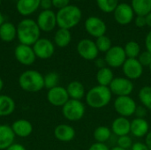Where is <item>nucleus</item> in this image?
I'll use <instances>...</instances> for the list:
<instances>
[{"mask_svg": "<svg viewBox=\"0 0 151 150\" xmlns=\"http://www.w3.org/2000/svg\"><path fill=\"white\" fill-rule=\"evenodd\" d=\"M112 94L109 87L95 86L91 88L85 95V101L88 107L99 110L106 107L111 101Z\"/></svg>", "mask_w": 151, "mask_h": 150, "instance_id": "nucleus-1", "label": "nucleus"}, {"mask_svg": "<svg viewBox=\"0 0 151 150\" xmlns=\"http://www.w3.org/2000/svg\"><path fill=\"white\" fill-rule=\"evenodd\" d=\"M40 32L37 23L30 19L21 20L17 27V37L20 44L34 45L40 39Z\"/></svg>", "mask_w": 151, "mask_h": 150, "instance_id": "nucleus-2", "label": "nucleus"}, {"mask_svg": "<svg viewBox=\"0 0 151 150\" xmlns=\"http://www.w3.org/2000/svg\"><path fill=\"white\" fill-rule=\"evenodd\" d=\"M81 11L75 5H67L60 9L56 14L57 25L59 28L71 29L77 26L81 19Z\"/></svg>", "mask_w": 151, "mask_h": 150, "instance_id": "nucleus-3", "label": "nucleus"}, {"mask_svg": "<svg viewBox=\"0 0 151 150\" xmlns=\"http://www.w3.org/2000/svg\"><path fill=\"white\" fill-rule=\"evenodd\" d=\"M19 87L27 92L36 93L44 88L43 75L35 70H27L19 77Z\"/></svg>", "mask_w": 151, "mask_h": 150, "instance_id": "nucleus-4", "label": "nucleus"}, {"mask_svg": "<svg viewBox=\"0 0 151 150\" xmlns=\"http://www.w3.org/2000/svg\"><path fill=\"white\" fill-rule=\"evenodd\" d=\"M86 112L85 104L80 100L70 99L63 107L62 114L64 118L69 121H79L81 120Z\"/></svg>", "mask_w": 151, "mask_h": 150, "instance_id": "nucleus-5", "label": "nucleus"}, {"mask_svg": "<svg viewBox=\"0 0 151 150\" xmlns=\"http://www.w3.org/2000/svg\"><path fill=\"white\" fill-rule=\"evenodd\" d=\"M113 107L115 111L119 114V117L124 118H129L134 115L137 103L134 101V98H132L130 95L127 96H118L116 97Z\"/></svg>", "mask_w": 151, "mask_h": 150, "instance_id": "nucleus-6", "label": "nucleus"}, {"mask_svg": "<svg viewBox=\"0 0 151 150\" xmlns=\"http://www.w3.org/2000/svg\"><path fill=\"white\" fill-rule=\"evenodd\" d=\"M109 88L112 95L118 96H127L130 95L134 88L132 80L126 77H115L111 81Z\"/></svg>", "mask_w": 151, "mask_h": 150, "instance_id": "nucleus-7", "label": "nucleus"}, {"mask_svg": "<svg viewBox=\"0 0 151 150\" xmlns=\"http://www.w3.org/2000/svg\"><path fill=\"white\" fill-rule=\"evenodd\" d=\"M127 55L124 48L121 46H112L104 55V59L107 66L110 68H119L122 67L125 61L127 60Z\"/></svg>", "mask_w": 151, "mask_h": 150, "instance_id": "nucleus-8", "label": "nucleus"}, {"mask_svg": "<svg viewBox=\"0 0 151 150\" xmlns=\"http://www.w3.org/2000/svg\"><path fill=\"white\" fill-rule=\"evenodd\" d=\"M77 52L81 57L88 61H95L99 54L96 42L90 39L81 40L77 44Z\"/></svg>", "mask_w": 151, "mask_h": 150, "instance_id": "nucleus-9", "label": "nucleus"}, {"mask_svg": "<svg viewBox=\"0 0 151 150\" xmlns=\"http://www.w3.org/2000/svg\"><path fill=\"white\" fill-rule=\"evenodd\" d=\"M143 66L138 61L137 58H127L124 65H122V71L124 77L130 80H135L142 77L143 73Z\"/></svg>", "mask_w": 151, "mask_h": 150, "instance_id": "nucleus-10", "label": "nucleus"}, {"mask_svg": "<svg viewBox=\"0 0 151 150\" xmlns=\"http://www.w3.org/2000/svg\"><path fill=\"white\" fill-rule=\"evenodd\" d=\"M47 100L53 106L63 107L70 100V97L65 88L57 86L48 91Z\"/></svg>", "mask_w": 151, "mask_h": 150, "instance_id": "nucleus-11", "label": "nucleus"}, {"mask_svg": "<svg viewBox=\"0 0 151 150\" xmlns=\"http://www.w3.org/2000/svg\"><path fill=\"white\" fill-rule=\"evenodd\" d=\"M85 29L91 36L98 38L100 36L105 35L107 27L103 19L98 17L91 16L88 17L85 21Z\"/></svg>", "mask_w": 151, "mask_h": 150, "instance_id": "nucleus-12", "label": "nucleus"}, {"mask_svg": "<svg viewBox=\"0 0 151 150\" xmlns=\"http://www.w3.org/2000/svg\"><path fill=\"white\" fill-rule=\"evenodd\" d=\"M33 50L36 57L40 59H49L55 52L54 44L46 38H40L33 45Z\"/></svg>", "mask_w": 151, "mask_h": 150, "instance_id": "nucleus-13", "label": "nucleus"}, {"mask_svg": "<svg viewBox=\"0 0 151 150\" xmlns=\"http://www.w3.org/2000/svg\"><path fill=\"white\" fill-rule=\"evenodd\" d=\"M14 56L19 63L27 66L33 65L36 59L33 47L25 44H19L15 48Z\"/></svg>", "mask_w": 151, "mask_h": 150, "instance_id": "nucleus-14", "label": "nucleus"}, {"mask_svg": "<svg viewBox=\"0 0 151 150\" xmlns=\"http://www.w3.org/2000/svg\"><path fill=\"white\" fill-rule=\"evenodd\" d=\"M114 18L115 20L120 25H127L132 22L134 19V12L132 6L127 3L119 4L117 8L115 9Z\"/></svg>", "mask_w": 151, "mask_h": 150, "instance_id": "nucleus-15", "label": "nucleus"}, {"mask_svg": "<svg viewBox=\"0 0 151 150\" xmlns=\"http://www.w3.org/2000/svg\"><path fill=\"white\" fill-rule=\"evenodd\" d=\"M36 23L40 30L43 32H50L57 25L56 14L50 10H44L38 15Z\"/></svg>", "mask_w": 151, "mask_h": 150, "instance_id": "nucleus-16", "label": "nucleus"}, {"mask_svg": "<svg viewBox=\"0 0 151 150\" xmlns=\"http://www.w3.org/2000/svg\"><path fill=\"white\" fill-rule=\"evenodd\" d=\"M130 127H131V121L127 118L119 116L112 121L111 126V130L114 135L120 137V136L129 135Z\"/></svg>", "mask_w": 151, "mask_h": 150, "instance_id": "nucleus-17", "label": "nucleus"}, {"mask_svg": "<svg viewBox=\"0 0 151 150\" xmlns=\"http://www.w3.org/2000/svg\"><path fill=\"white\" fill-rule=\"evenodd\" d=\"M150 125L146 118H135L131 121L130 133L135 138H143L150 132Z\"/></svg>", "mask_w": 151, "mask_h": 150, "instance_id": "nucleus-18", "label": "nucleus"}, {"mask_svg": "<svg viewBox=\"0 0 151 150\" xmlns=\"http://www.w3.org/2000/svg\"><path fill=\"white\" fill-rule=\"evenodd\" d=\"M76 132L74 128L66 124H60L54 129V136L57 140L62 142H69L75 138Z\"/></svg>", "mask_w": 151, "mask_h": 150, "instance_id": "nucleus-19", "label": "nucleus"}, {"mask_svg": "<svg viewBox=\"0 0 151 150\" xmlns=\"http://www.w3.org/2000/svg\"><path fill=\"white\" fill-rule=\"evenodd\" d=\"M15 136L20 137V138H26L28 137L33 133V125L30 121L20 118L15 120L12 125L11 126Z\"/></svg>", "mask_w": 151, "mask_h": 150, "instance_id": "nucleus-20", "label": "nucleus"}, {"mask_svg": "<svg viewBox=\"0 0 151 150\" xmlns=\"http://www.w3.org/2000/svg\"><path fill=\"white\" fill-rule=\"evenodd\" d=\"M15 134L10 126L0 125V150H5L14 143Z\"/></svg>", "mask_w": 151, "mask_h": 150, "instance_id": "nucleus-21", "label": "nucleus"}, {"mask_svg": "<svg viewBox=\"0 0 151 150\" xmlns=\"http://www.w3.org/2000/svg\"><path fill=\"white\" fill-rule=\"evenodd\" d=\"M65 88L70 99H73V100L81 101V99L85 97L87 93L84 85L79 80L71 81Z\"/></svg>", "mask_w": 151, "mask_h": 150, "instance_id": "nucleus-22", "label": "nucleus"}, {"mask_svg": "<svg viewBox=\"0 0 151 150\" xmlns=\"http://www.w3.org/2000/svg\"><path fill=\"white\" fill-rule=\"evenodd\" d=\"M41 0H18L17 11L23 16H27L35 11L40 6Z\"/></svg>", "mask_w": 151, "mask_h": 150, "instance_id": "nucleus-23", "label": "nucleus"}, {"mask_svg": "<svg viewBox=\"0 0 151 150\" xmlns=\"http://www.w3.org/2000/svg\"><path fill=\"white\" fill-rule=\"evenodd\" d=\"M14 100L6 95H0V117H7L15 111Z\"/></svg>", "mask_w": 151, "mask_h": 150, "instance_id": "nucleus-24", "label": "nucleus"}, {"mask_svg": "<svg viewBox=\"0 0 151 150\" xmlns=\"http://www.w3.org/2000/svg\"><path fill=\"white\" fill-rule=\"evenodd\" d=\"M114 78H115L114 73L111 68L108 66L98 69L96 75V79L98 85L104 86V87H109Z\"/></svg>", "mask_w": 151, "mask_h": 150, "instance_id": "nucleus-25", "label": "nucleus"}, {"mask_svg": "<svg viewBox=\"0 0 151 150\" xmlns=\"http://www.w3.org/2000/svg\"><path fill=\"white\" fill-rule=\"evenodd\" d=\"M17 36V28L11 22H4L0 27V39L3 42H10Z\"/></svg>", "mask_w": 151, "mask_h": 150, "instance_id": "nucleus-26", "label": "nucleus"}, {"mask_svg": "<svg viewBox=\"0 0 151 150\" xmlns=\"http://www.w3.org/2000/svg\"><path fill=\"white\" fill-rule=\"evenodd\" d=\"M131 6L137 16H147L151 12V0H132Z\"/></svg>", "mask_w": 151, "mask_h": 150, "instance_id": "nucleus-27", "label": "nucleus"}, {"mask_svg": "<svg viewBox=\"0 0 151 150\" xmlns=\"http://www.w3.org/2000/svg\"><path fill=\"white\" fill-rule=\"evenodd\" d=\"M72 40L71 32L68 29L59 28L54 36V42L56 45L59 48H65L69 45Z\"/></svg>", "mask_w": 151, "mask_h": 150, "instance_id": "nucleus-28", "label": "nucleus"}, {"mask_svg": "<svg viewBox=\"0 0 151 150\" xmlns=\"http://www.w3.org/2000/svg\"><path fill=\"white\" fill-rule=\"evenodd\" d=\"M111 130L106 126H97L94 133L93 137L96 142L99 143H106L111 136Z\"/></svg>", "mask_w": 151, "mask_h": 150, "instance_id": "nucleus-29", "label": "nucleus"}, {"mask_svg": "<svg viewBox=\"0 0 151 150\" xmlns=\"http://www.w3.org/2000/svg\"><path fill=\"white\" fill-rule=\"evenodd\" d=\"M139 100L148 111H151V86L142 87L138 93Z\"/></svg>", "mask_w": 151, "mask_h": 150, "instance_id": "nucleus-30", "label": "nucleus"}, {"mask_svg": "<svg viewBox=\"0 0 151 150\" xmlns=\"http://www.w3.org/2000/svg\"><path fill=\"white\" fill-rule=\"evenodd\" d=\"M125 53L127 58H137L141 54V47L137 42H127L124 47Z\"/></svg>", "mask_w": 151, "mask_h": 150, "instance_id": "nucleus-31", "label": "nucleus"}, {"mask_svg": "<svg viewBox=\"0 0 151 150\" xmlns=\"http://www.w3.org/2000/svg\"><path fill=\"white\" fill-rule=\"evenodd\" d=\"M44 88L48 90L58 86L59 82V75L55 72H50L43 76Z\"/></svg>", "mask_w": 151, "mask_h": 150, "instance_id": "nucleus-32", "label": "nucleus"}, {"mask_svg": "<svg viewBox=\"0 0 151 150\" xmlns=\"http://www.w3.org/2000/svg\"><path fill=\"white\" fill-rule=\"evenodd\" d=\"M96 4L101 11L109 13L115 11L119 5V0H96Z\"/></svg>", "mask_w": 151, "mask_h": 150, "instance_id": "nucleus-33", "label": "nucleus"}, {"mask_svg": "<svg viewBox=\"0 0 151 150\" xmlns=\"http://www.w3.org/2000/svg\"><path fill=\"white\" fill-rule=\"evenodd\" d=\"M95 42H96V45L99 52L106 53L112 47L111 39L106 35H103V36L96 38Z\"/></svg>", "mask_w": 151, "mask_h": 150, "instance_id": "nucleus-34", "label": "nucleus"}, {"mask_svg": "<svg viewBox=\"0 0 151 150\" xmlns=\"http://www.w3.org/2000/svg\"><path fill=\"white\" fill-rule=\"evenodd\" d=\"M133 144H134L133 140H132V138L129 135H125V136L118 137L117 146L121 148V149H124L127 150L131 149Z\"/></svg>", "mask_w": 151, "mask_h": 150, "instance_id": "nucleus-35", "label": "nucleus"}, {"mask_svg": "<svg viewBox=\"0 0 151 150\" xmlns=\"http://www.w3.org/2000/svg\"><path fill=\"white\" fill-rule=\"evenodd\" d=\"M137 59L143 67H150L151 65V54L147 50L141 52Z\"/></svg>", "mask_w": 151, "mask_h": 150, "instance_id": "nucleus-36", "label": "nucleus"}, {"mask_svg": "<svg viewBox=\"0 0 151 150\" xmlns=\"http://www.w3.org/2000/svg\"><path fill=\"white\" fill-rule=\"evenodd\" d=\"M148 114V110L143 106V105H137L134 115L135 118H145V117Z\"/></svg>", "mask_w": 151, "mask_h": 150, "instance_id": "nucleus-37", "label": "nucleus"}, {"mask_svg": "<svg viewBox=\"0 0 151 150\" xmlns=\"http://www.w3.org/2000/svg\"><path fill=\"white\" fill-rule=\"evenodd\" d=\"M88 150H111V149L107 146L106 143L95 142L88 148Z\"/></svg>", "mask_w": 151, "mask_h": 150, "instance_id": "nucleus-38", "label": "nucleus"}, {"mask_svg": "<svg viewBox=\"0 0 151 150\" xmlns=\"http://www.w3.org/2000/svg\"><path fill=\"white\" fill-rule=\"evenodd\" d=\"M70 0H52V5L58 9H62L69 5Z\"/></svg>", "mask_w": 151, "mask_h": 150, "instance_id": "nucleus-39", "label": "nucleus"}, {"mask_svg": "<svg viewBox=\"0 0 151 150\" xmlns=\"http://www.w3.org/2000/svg\"><path fill=\"white\" fill-rule=\"evenodd\" d=\"M130 150H150L149 148L147 147V145L144 143V142H141V141H138V142H134Z\"/></svg>", "mask_w": 151, "mask_h": 150, "instance_id": "nucleus-40", "label": "nucleus"}, {"mask_svg": "<svg viewBox=\"0 0 151 150\" xmlns=\"http://www.w3.org/2000/svg\"><path fill=\"white\" fill-rule=\"evenodd\" d=\"M135 25L138 27H143L147 26L146 24V18L144 16H137L135 19Z\"/></svg>", "mask_w": 151, "mask_h": 150, "instance_id": "nucleus-41", "label": "nucleus"}, {"mask_svg": "<svg viewBox=\"0 0 151 150\" xmlns=\"http://www.w3.org/2000/svg\"><path fill=\"white\" fill-rule=\"evenodd\" d=\"M95 64L96 65V67L98 69H101V68H104V67H106L107 66V64L105 62V59L104 57L102 58V57H97L96 60H95Z\"/></svg>", "mask_w": 151, "mask_h": 150, "instance_id": "nucleus-42", "label": "nucleus"}, {"mask_svg": "<svg viewBox=\"0 0 151 150\" xmlns=\"http://www.w3.org/2000/svg\"><path fill=\"white\" fill-rule=\"evenodd\" d=\"M40 6L44 10H50V8L52 6V0H41Z\"/></svg>", "mask_w": 151, "mask_h": 150, "instance_id": "nucleus-43", "label": "nucleus"}, {"mask_svg": "<svg viewBox=\"0 0 151 150\" xmlns=\"http://www.w3.org/2000/svg\"><path fill=\"white\" fill-rule=\"evenodd\" d=\"M145 46H146V50L149 51L151 54V31H150L146 36L145 39Z\"/></svg>", "mask_w": 151, "mask_h": 150, "instance_id": "nucleus-44", "label": "nucleus"}, {"mask_svg": "<svg viewBox=\"0 0 151 150\" xmlns=\"http://www.w3.org/2000/svg\"><path fill=\"white\" fill-rule=\"evenodd\" d=\"M5 150H27L26 148L19 143H13L12 145H11L9 148H7Z\"/></svg>", "mask_w": 151, "mask_h": 150, "instance_id": "nucleus-45", "label": "nucleus"}, {"mask_svg": "<svg viewBox=\"0 0 151 150\" xmlns=\"http://www.w3.org/2000/svg\"><path fill=\"white\" fill-rule=\"evenodd\" d=\"M147 147L149 148V149L151 150V131L148 133V134L145 136V142H144Z\"/></svg>", "mask_w": 151, "mask_h": 150, "instance_id": "nucleus-46", "label": "nucleus"}, {"mask_svg": "<svg viewBox=\"0 0 151 150\" xmlns=\"http://www.w3.org/2000/svg\"><path fill=\"white\" fill-rule=\"evenodd\" d=\"M146 18V24L148 27H151V12H150L147 16H145Z\"/></svg>", "mask_w": 151, "mask_h": 150, "instance_id": "nucleus-47", "label": "nucleus"}, {"mask_svg": "<svg viewBox=\"0 0 151 150\" xmlns=\"http://www.w3.org/2000/svg\"><path fill=\"white\" fill-rule=\"evenodd\" d=\"M3 88H4V80H3L2 78L0 77V92L2 91Z\"/></svg>", "mask_w": 151, "mask_h": 150, "instance_id": "nucleus-48", "label": "nucleus"}, {"mask_svg": "<svg viewBox=\"0 0 151 150\" xmlns=\"http://www.w3.org/2000/svg\"><path fill=\"white\" fill-rule=\"evenodd\" d=\"M4 23V16H3V14L0 12V27H1V25Z\"/></svg>", "mask_w": 151, "mask_h": 150, "instance_id": "nucleus-49", "label": "nucleus"}, {"mask_svg": "<svg viewBox=\"0 0 151 150\" xmlns=\"http://www.w3.org/2000/svg\"><path fill=\"white\" fill-rule=\"evenodd\" d=\"M111 150H127V149H121V148H119V147L116 146V147H114V148L111 149Z\"/></svg>", "mask_w": 151, "mask_h": 150, "instance_id": "nucleus-50", "label": "nucleus"}, {"mask_svg": "<svg viewBox=\"0 0 151 150\" xmlns=\"http://www.w3.org/2000/svg\"><path fill=\"white\" fill-rule=\"evenodd\" d=\"M149 68H150V72H151V65H150V67H149Z\"/></svg>", "mask_w": 151, "mask_h": 150, "instance_id": "nucleus-51", "label": "nucleus"}, {"mask_svg": "<svg viewBox=\"0 0 151 150\" xmlns=\"http://www.w3.org/2000/svg\"><path fill=\"white\" fill-rule=\"evenodd\" d=\"M75 1H81V0H75Z\"/></svg>", "mask_w": 151, "mask_h": 150, "instance_id": "nucleus-52", "label": "nucleus"}, {"mask_svg": "<svg viewBox=\"0 0 151 150\" xmlns=\"http://www.w3.org/2000/svg\"><path fill=\"white\" fill-rule=\"evenodd\" d=\"M0 4H1V0H0Z\"/></svg>", "mask_w": 151, "mask_h": 150, "instance_id": "nucleus-53", "label": "nucleus"}]
</instances>
